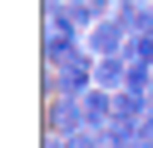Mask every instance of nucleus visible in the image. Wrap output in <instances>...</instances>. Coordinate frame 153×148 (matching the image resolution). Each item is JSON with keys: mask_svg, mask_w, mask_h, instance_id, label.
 <instances>
[{"mask_svg": "<svg viewBox=\"0 0 153 148\" xmlns=\"http://www.w3.org/2000/svg\"><path fill=\"white\" fill-rule=\"evenodd\" d=\"M45 148H69V138L64 133H45Z\"/></svg>", "mask_w": 153, "mask_h": 148, "instance_id": "obj_8", "label": "nucleus"}, {"mask_svg": "<svg viewBox=\"0 0 153 148\" xmlns=\"http://www.w3.org/2000/svg\"><path fill=\"white\" fill-rule=\"evenodd\" d=\"M123 59L128 64H153V35H128L123 39Z\"/></svg>", "mask_w": 153, "mask_h": 148, "instance_id": "obj_7", "label": "nucleus"}, {"mask_svg": "<svg viewBox=\"0 0 153 148\" xmlns=\"http://www.w3.org/2000/svg\"><path fill=\"white\" fill-rule=\"evenodd\" d=\"M128 148H153V138H138V143H128Z\"/></svg>", "mask_w": 153, "mask_h": 148, "instance_id": "obj_10", "label": "nucleus"}, {"mask_svg": "<svg viewBox=\"0 0 153 148\" xmlns=\"http://www.w3.org/2000/svg\"><path fill=\"white\" fill-rule=\"evenodd\" d=\"M79 45H84V30L74 25L69 10H64L59 20H50V25H45V35H40V59H45V64H59V59L74 54Z\"/></svg>", "mask_w": 153, "mask_h": 148, "instance_id": "obj_1", "label": "nucleus"}, {"mask_svg": "<svg viewBox=\"0 0 153 148\" xmlns=\"http://www.w3.org/2000/svg\"><path fill=\"white\" fill-rule=\"evenodd\" d=\"M79 128H89L79 99L59 94V99H50V104H45V133H64V138H69V133H79Z\"/></svg>", "mask_w": 153, "mask_h": 148, "instance_id": "obj_2", "label": "nucleus"}, {"mask_svg": "<svg viewBox=\"0 0 153 148\" xmlns=\"http://www.w3.org/2000/svg\"><path fill=\"white\" fill-rule=\"evenodd\" d=\"M123 39H128V25H123L119 15H99V25L84 30V49H89L94 59L99 54H123Z\"/></svg>", "mask_w": 153, "mask_h": 148, "instance_id": "obj_3", "label": "nucleus"}, {"mask_svg": "<svg viewBox=\"0 0 153 148\" xmlns=\"http://www.w3.org/2000/svg\"><path fill=\"white\" fill-rule=\"evenodd\" d=\"M79 104H84L89 128H99V133H104V128H109V118H114V89H99V84H94L89 94L79 99Z\"/></svg>", "mask_w": 153, "mask_h": 148, "instance_id": "obj_5", "label": "nucleus"}, {"mask_svg": "<svg viewBox=\"0 0 153 148\" xmlns=\"http://www.w3.org/2000/svg\"><path fill=\"white\" fill-rule=\"evenodd\" d=\"M148 99H153V84H148Z\"/></svg>", "mask_w": 153, "mask_h": 148, "instance_id": "obj_11", "label": "nucleus"}, {"mask_svg": "<svg viewBox=\"0 0 153 148\" xmlns=\"http://www.w3.org/2000/svg\"><path fill=\"white\" fill-rule=\"evenodd\" d=\"M114 114H123V118H148V114H153V99L138 94V89H119V94H114Z\"/></svg>", "mask_w": 153, "mask_h": 148, "instance_id": "obj_6", "label": "nucleus"}, {"mask_svg": "<svg viewBox=\"0 0 153 148\" xmlns=\"http://www.w3.org/2000/svg\"><path fill=\"white\" fill-rule=\"evenodd\" d=\"M143 138H153V114H148V118H143Z\"/></svg>", "mask_w": 153, "mask_h": 148, "instance_id": "obj_9", "label": "nucleus"}, {"mask_svg": "<svg viewBox=\"0 0 153 148\" xmlns=\"http://www.w3.org/2000/svg\"><path fill=\"white\" fill-rule=\"evenodd\" d=\"M94 84L119 94V89L128 84V59H123V54H99V59H94Z\"/></svg>", "mask_w": 153, "mask_h": 148, "instance_id": "obj_4", "label": "nucleus"}]
</instances>
